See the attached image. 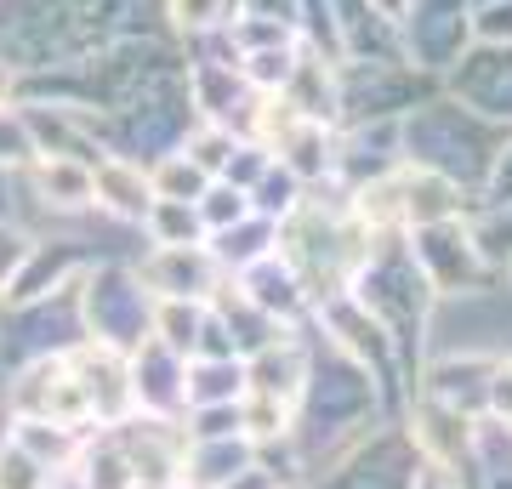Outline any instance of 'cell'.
<instances>
[{"mask_svg":"<svg viewBox=\"0 0 512 489\" xmlns=\"http://www.w3.org/2000/svg\"><path fill=\"white\" fill-rule=\"evenodd\" d=\"M211 313H217V325L228 330V342H234L239 359H251L256 347H268L279 330H285V325H274L262 308H251V302H245V290H239L234 279H222V285H217V296H211Z\"/></svg>","mask_w":512,"mask_h":489,"instance_id":"obj_32","label":"cell"},{"mask_svg":"<svg viewBox=\"0 0 512 489\" xmlns=\"http://www.w3.org/2000/svg\"><path fill=\"white\" fill-rule=\"evenodd\" d=\"M467 228H473L478 251L490 256V268H495V273L507 268V256H512V205H495V211H473V217H467Z\"/></svg>","mask_w":512,"mask_h":489,"instance_id":"obj_45","label":"cell"},{"mask_svg":"<svg viewBox=\"0 0 512 489\" xmlns=\"http://www.w3.org/2000/svg\"><path fill=\"white\" fill-rule=\"evenodd\" d=\"M131 489H171V484H131Z\"/></svg>","mask_w":512,"mask_h":489,"instance_id":"obj_59","label":"cell"},{"mask_svg":"<svg viewBox=\"0 0 512 489\" xmlns=\"http://www.w3.org/2000/svg\"><path fill=\"white\" fill-rule=\"evenodd\" d=\"M137 234H143L148 245H200L205 228H200V217H194V205H183V200H154Z\"/></svg>","mask_w":512,"mask_h":489,"instance_id":"obj_39","label":"cell"},{"mask_svg":"<svg viewBox=\"0 0 512 489\" xmlns=\"http://www.w3.org/2000/svg\"><path fill=\"white\" fill-rule=\"evenodd\" d=\"M274 160L285 165L302 188L336 182V126H325V120H296V126L274 143Z\"/></svg>","mask_w":512,"mask_h":489,"instance_id":"obj_27","label":"cell"},{"mask_svg":"<svg viewBox=\"0 0 512 489\" xmlns=\"http://www.w3.org/2000/svg\"><path fill=\"white\" fill-rule=\"evenodd\" d=\"M308 330L325 347L348 353L359 370H370V381L382 387V399H387V416H399V404L410 399L404 359H399V347H393V336H387V330L376 325L359 302H353L348 290H330V296H319V302H313V313H308Z\"/></svg>","mask_w":512,"mask_h":489,"instance_id":"obj_5","label":"cell"},{"mask_svg":"<svg viewBox=\"0 0 512 489\" xmlns=\"http://www.w3.org/2000/svg\"><path fill=\"white\" fill-rule=\"evenodd\" d=\"M444 97H456L461 109H473L478 120L512 131V46H467L461 63L439 80Z\"/></svg>","mask_w":512,"mask_h":489,"instance_id":"obj_15","label":"cell"},{"mask_svg":"<svg viewBox=\"0 0 512 489\" xmlns=\"http://www.w3.org/2000/svg\"><path fill=\"white\" fill-rule=\"evenodd\" d=\"M80 330L86 342H103L114 353H131V347L148 336V319H154V296L137 279L131 262H114V256H97L92 268L80 273Z\"/></svg>","mask_w":512,"mask_h":489,"instance_id":"obj_6","label":"cell"},{"mask_svg":"<svg viewBox=\"0 0 512 489\" xmlns=\"http://www.w3.org/2000/svg\"><path fill=\"white\" fill-rule=\"evenodd\" d=\"M205 245H211V256H217V268L234 279V273H245L251 262H262V256L279 251V222L268 217H239L234 228H217V234H205Z\"/></svg>","mask_w":512,"mask_h":489,"instance_id":"obj_31","label":"cell"},{"mask_svg":"<svg viewBox=\"0 0 512 489\" xmlns=\"http://www.w3.org/2000/svg\"><path fill=\"white\" fill-rule=\"evenodd\" d=\"M0 410L6 416H35V421H69V427H86V404H80V387L69 376V359H29L18 370H6L0 381Z\"/></svg>","mask_w":512,"mask_h":489,"instance_id":"obj_13","label":"cell"},{"mask_svg":"<svg viewBox=\"0 0 512 489\" xmlns=\"http://www.w3.org/2000/svg\"><path fill=\"white\" fill-rule=\"evenodd\" d=\"M416 489H467V478H461V472H444V467H421Z\"/></svg>","mask_w":512,"mask_h":489,"instance_id":"obj_53","label":"cell"},{"mask_svg":"<svg viewBox=\"0 0 512 489\" xmlns=\"http://www.w3.org/2000/svg\"><path fill=\"white\" fill-rule=\"evenodd\" d=\"M194 217H200L205 234H217V228H234L239 217H251V194H245V188H234V182L211 177V182H205V194L194 200Z\"/></svg>","mask_w":512,"mask_h":489,"instance_id":"obj_43","label":"cell"},{"mask_svg":"<svg viewBox=\"0 0 512 489\" xmlns=\"http://www.w3.org/2000/svg\"><path fill=\"white\" fill-rule=\"evenodd\" d=\"M291 484H296L291 472L268 467V461H262V455H256L251 467H245V472H234V478H228V484H222V489H291Z\"/></svg>","mask_w":512,"mask_h":489,"instance_id":"obj_52","label":"cell"},{"mask_svg":"<svg viewBox=\"0 0 512 489\" xmlns=\"http://www.w3.org/2000/svg\"><path fill=\"white\" fill-rule=\"evenodd\" d=\"M256 461V444L245 433L228 438H188L183 450V489H222L234 472H245Z\"/></svg>","mask_w":512,"mask_h":489,"instance_id":"obj_28","label":"cell"},{"mask_svg":"<svg viewBox=\"0 0 512 489\" xmlns=\"http://www.w3.org/2000/svg\"><path fill=\"white\" fill-rule=\"evenodd\" d=\"M302 194H308V188H302V182L274 160L262 177L251 182V211H256V217H268V222H285L296 205H302Z\"/></svg>","mask_w":512,"mask_h":489,"instance_id":"obj_40","label":"cell"},{"mask_svg":"<svg viewBox=\"0 0 512 489\" xmlns=\"http://www.w3.org/2000/svg\"><path fill=\"white\" fill-rule=\"evenodd\" d=\"M376 421H387V399L370 381V370H359L348 353H336L313 336V364L308 381H302V399H296V433H291L302 472L330 461L336 450H348Z\"/></svg>","mask_w":512,"mask_h":489,"instance_id":"obj_1","label":"cell"},{"mask_svg":"<svg viewBox=\"0 0 512 489\" xmlns=\"http://www.w3.org/2000/svg\"><path fill=\"white\" fill-rule=\"evenodd\" d=\"M416 472V444H410L399 416H387L365 427L348 450H336L330 461L302 472V489H416Z\"/></svg>","mask_w":512,"mask_h":489,"instance_id":"obj_7","label":"cell"},{"mask_svg":"<svg viewBox=\"0 0 512 489\" xmlns=\"http://www.w3.org/2000/svg\"><path fill=\"white\" fill-rule=\"evenodd\" d=\"M296 57H302V40H296V46H268V52H245L239 57V74H245V86L251 91L274 97V91H285Z\"/></svg>","mask_w":512,"mask_h":489,"instance_id":"obj_42","label":"cell"},{"mask_svg":"<svg viewBox=\"0 0 512 489\" xmlns=\"http://www.w3.org/2000/svg\"><path fill=\"white\" fill-rule=\"evenodd\" d=\"M74 342H86L80 330V296L52 290L40 302H18V308H0V370H18L29 359H57Z\"/></svg>","mask_w":512,"mask_h":489,"instance_id":"obj_10","label":"cell"},{"mask_svg":"<svg viewBox=\"0 0 512 489\" xmlns=\"http://www.w3.org/2000/svg\"><path fill=\"white\" fill-rule=\"evenodd\" d=\"M23 205L35 211L40 222H80L97 217L92 200V160H69V154H40L29 171H23ZM35 234V228H29Z\"/></svg>","mask_w":512,"mask_h":489,"instance_id":"obj_17","label":"cell"},{"mask_svg":"<svg viewBox=\"0 0 512 489\" xmlns=\"http://www.w3.org/2000/svg\"><path fill=\"white\" fill-rule=\"evenodd\" d=\"M399 200H404V234L473 217V194L461 182L439 177V171H421V165H399Z\"/></svg>","mask_w":512,"mask_h":489,"instance_id":"obj_25","label":"cell"},{"mask_svg":"<svg viewBox=\"0 0 512 489\" xmlns=\"http://www.w3.org/2000/svg\"><path fill=\"white\" fill-rule=\"evenodd\" d=\"M342 290H348L387 336H393V347H399V359H404V376H410V387H416V370H421V359H427V330H433L439 296L427 290V279H421L404 234L370 239L365 262L348 273Z\"/></svg>","mask_w":512,"mask_h":489,"instance_id":"obj_2","label":"cell"},{"mask_svg":"<svg viewBox=\"0 0 512 489\" xmlns=\"http://www.w3.org/2000/svg\"><path fill=\"white\" fill-rule=\"evenodd\" d=\"M433 91H439V80L410 69L404 57L336 63V126H393Z\"/></svg>","mask_w":512,"mask_h":489,"instance_id":"obj_8","label":"cell"},{"mask_svg":"<svg viewBox=\"0 0 512 489\" xmlns=\"http://www.w3.org/2000/svg\"><path fill=\"white\" fill-rule=\"evenodd\" d=\"M126 370H131V410H143V416H183V370H188L183 353H171L165 342L143 336L126 353Z\"/></svg>","mask_w":512,"mask_h":489,"instance_id":"obj_22","label":"cell"},{"mask_svg":"<svg viewBox=\"0 0 512 489\" xmlns=\"http://www.w3.org/2000/svg\"><path fill=\"white\" fill-rule=\"evenodd\" d=\"M370 6H376V12H382V18L393 23V29H399V18L410 12V0H370Z\"/></svg>","mask_w":512,"mask_h":489,"instance_id":"obj_54","label":"cell"},{"mask_svg":"<svg viewBox=\"0 0 512 489\" xmlns=\"http://www.w3.org/2000/svg\"><path fill=\"white\" fill-rule=\"evenodd\" d=\"M205 171L194 160H188L183 148H171V154H160V160H148V188H154V200H183L194 205L205 194Z\"/></svg>","mask_w":512,"mask_h":489,"instance_id":"obj_37","label":"cell"},{"mask_svg":"<svg viewBox=\"0 0 512 489\" xmlns=\"http://www.w3.org/2000/svg\"><path fill=\"white\" fill-rule=\"evenodd\" d=\"M57 472H46V467H35L29 455L6 438V450H0V489H46Z\"/></svg>","mask_w":512,"mask_h":489,"instance_id":"obj_48","label":"cell"},{"mask_svg":"<svg viewBox=\"0 0 512 489\" xmlns=\"http://www.w3.org/2000/svg\"><path fill=\"white\" fill-rule=\"evenodd\" d=\"M313 364V330L308 325H285L268 347H256L245 359V393H268V399L296 404L302 399V381Z\"/></svg>","mask_w":512,"mask_h":489,"instance_id":"obj_21","label":"cell"},{"mask_svg":"<svg viewBox=\"0 0 512 489\" xmlns=\"http://www.w3.org/2000/svg\"><path fill=\"white\" fill-rule=\"evenodd\" d=\"M131 268H137V279L148 285L154 302H211L217 285L228 279L205 239L200 245H148Z\"/></svg>","mask_w":512,"mask_h":489,"instance_id":"obj_16","label":"cell"},{"mask_svg":"<svg viewBox=\"0 0 512 489\" xmlns=\"http://www.w3.org/2000/svg\"><path fill=\"white\" fill-rule=\"evenodd\" d=\"M399 421L410 444H416L421 467H444V472H461L467 478V450H473V416H461L450 404L427 399V393H410L399 404Z\"/></svg>","mask_w":512,"mask_h":489,"instance_id":"obj_19","label":"cell"},{"mask_svg":"<svg viewBox=\"0 0 512 489\" xmlns=\"http://www.w3.org/2000/svg\"><path fill=\"white\" fill-rule=\"evenodd\" d=\"M63 359H69V376H74V387H80V404H86L92 433L131 416V370H126V353H114V347H103V342H74Z\"/></svg>","mask_w":512,"mask_h":489,"instance_id":"obj_18","label":"cell"},{"mask_svg":"<svg viewBox=\"0 0 512 489\" xmlns=\"http://www.w3.org/2000/svg\"><path fill=\"white\" fill-rule=\"evenodd\" d=\"M268 165H274V154H268V148H262V143H245V137H239V148L228 154V165H222V182H234V188H245V194H251V182L262 177Z\"/></svg>","mask_w":512,"mask_h":489,"instance_id":"obj_49","label":"cell"},{"mask_svg":"<svg viewBox=\"0 0 512 489\" xmlns=\"http://www.w3.org/2000/svg\"><path fill=\"white\" fill-rule=\"evenodd\" d=\"M291 489H302V484H291Z\"/></svg>","mask_w":512,"mask_h":489,"instance_id":"obj_60","label":"cell"},{"mask_svg":"<svg viewBox=\"0 0 512 489\" xmlns=\"http://www.w3.org/2000/svg\"><path fill=\"white\" fill-rule=\"evenodd\" d=\"M160 18H165V35L188 46L200 35H222L239 18V0H160Z\"/></svg>","mask_w":512,"mask_h":489,"instance_id":"obj_35","label":"cell"},{"mask_svg":"<svg viewBox=\"0 0 512 489\" xmlns=\"http://www.w3.org/2000/svg\"><path fill=\"white\" fill-rule=\"evenodd\" d=\"M495 205H512V131L501 137V143H495L490 171H484V182H478L473 211H495Z\"/></svg>","mask_w":512,"mask_h":489,"instance_id":"obj_46","label":"cell"},{"mask_svg":"<svg viewBox=\"0 0 512 489\" xmlns=\"http://www.w3.org/2000/svg\"><path fill=\"white\" fill-rule=\"evenodd\" d=\"M501 279H507V285H512V256H507V268H501Z\"/></svg>","mask_w":512,"mask_h":489,"instance_id":"obj_58","label":"cell"},{"mask_svg":"<svg viewBox=\"0 0 512 489\" xmlns=\"http://www.w3.org/2000/svg\"><path fill=\"white\" fill-rule=\"evenodd\" d=\"M103 433L120 444V455H126V467L137 484L183 489V450H188L183 416H143V410H131L126 421H114Z\"/></svg>","mask_w":512,"mask_h":489,"instance_id":"obj_14","label":"cell"},{"mask_svg":"<svg viewBox=\"0 0 512 489\" xmlns=\"http://www.w3.org/2000/svg\"><path fill=\"white\" fill-rule=\"evenodd\" d=\"M188 154V160L200 165L205 177H222V165H228V154H234L239 148V137L228 126H211V120H194V126H188V137L183 143H177Z\"/></svg>","mask_w":512,"mask_h":489,"instance_id":"obj_44","label":"cell"},{"mask_svg":"<svg viewBox=\"0 0 512 489\" xmlns=\"http://www.w3.org/2000/svg\"><path fill=\"white\" fill-rule=\"evenodd\" d=\"M484 416H501V421H512V353H495L490 393H484Z\"/></svg>","mask_w":512,"mask_h":489,"instance_id":"obj_51","label":"cell"},{"mask_svg":"<svg viewBox=\"0 0 512 489\" xmlns=\"http://www.w3.org/2000/svg\"><path fill=\"white\" fill-rule=\"evenodd\" d=\"M86 120H92V137H97L103 154H120V160H137V165L171 154V148L188 137V126H194V103H188L183 63L148 74L120 109L86 114Z\"/></svg>","mask_w":512,"mask_h":489,"instance_id":"obj_4","label":"cell"},{"mask_svg":"<svg viewBox=\"0 0 512 489\" xmlns=\"http://www.w3.org/2000/svg\"><path fill=\"white\" fill-rule=\"evenodd\" d=\"M279 97H285L302 120H325V126H336V57L302 46V57H296V69H291V80H285Z\"/></svg>","mask_w":512,"mask_h":489,"instance_id":"obj_30","label":"cell"},{"mask_svg":"<svg viewBox=\"0 0 512 489\" xmlns=\"http://www.w3.org/2000/svg\"><path fill=\"white\" fill-rule=\"evenodd\" d=\"M404 245H410L421 279H427V290H433L439 302H478V296H490V290L501 285V273L490 268V256L478 251L467 217L433 222V228H410Z\"/></svg>","mask_w":512,"mask_h":489,"instance_id":"obj_9","label":"cell"},{"mask_svg":"<svg viewBox=\"0 0 512 489\" xmlns=\"http://www.w3.org/2000/svg\"><path fill=\"white\" fill-rule=\"evenodd\" d=\"M69 478L80 489H131V484H137V478H131V467H126V455H120V444H114L103 427H97V433H86V444H80V455H74Z\"/></svg>","mask_w":512,"mask_h":489,"instance_id":"obj_34","label":"cell"},{"mask_svg":"<svg viewBox=\"0 0 512 489\" xmlns=\"http://www.w3.org/2000/svg\"><path fill=\"white\" fill-rule=\"evenodd\" d=\"M6 438H12L35 467L69 472L74 455H80V444H86V427H69V421H35V416H6Z\"/></svg>","mask_w":512,"mask_h":489,"instance_id":"obj_29","label":"cell"},{"mask_svg":"<svg viewBox=\"0 0 512 489\" xmlns=\"http://www.w3.org/2000/svg\"><path fill=\"white\" fill-rule=\"evenodd\" d=\"M0 103H18V69L0 63Z\"/></svg>","mask_w":512,"mask_h":489,"instance_id":"obj_55","label":"cell"},{"mask_svg":"<svg viewBox=\"0 0 512 489\" xmlns=\"http://www.w3.org/2000/svg\"><path fill=\"white\" fill-rule=\"evenodd\" d=\"M35 160H40V148H35V131H29L23 103H0V171L23 177Z\"/></svg>","mask_w":512,"mask_h":489,"instance_id":"obj_41","label":"cell"},{"mask_svg":"<svg viewBox=\"0 0 512 489\" xmlns=\"http://www.w3.org/2000/svg\"><path fill=\"white\" fill-rule=\"evenodd\" d=\"M234 285L245 290V302L262 308L274 325H308L313 296H308V285H302V273H296L279 251L262 256V262H251L245 273H234Z\"/></svg>","mask_w":512,"mask_h":489,"instance_id":"obj_23","label":"cell"},{"mask_svg":"<svg viewBox=\"0 0 512 489\" xmlns=\"http://www.w3.org/2000/svg\"><path fill=\"white\" fill-rule=\"evenodd\" d=\"M92 262H97V251L80 234H29L18 268H12V279L0 290V308L40 302V296H52V290L80 285V273L92 268Z\"/></svg>","mask_w":512,"mask_h":489,"instance_id":"obj_12","label":"cell"},{"mask_svg":"<svg viewBox=\"0 0 512 489\" xmlns=\"http://www.w3.org/2000/svg\"><path fill=\"white\" fill-rule=\"evenodd\" d=\"M490 370H495V353H484V347L427 353V359H421V370H416V387H410V393H427V399L450 404V410H461V416H484Z\"/></svg>","mask_w":512,"mask_h":489,"instance_id":"obj_20","label":"cell"},{"mask_svg":"<svg viewBox=\"0 0 512 489\" xmlns=\"http://www.w3.org/2000/svg\"><path fill=\"white\" fill-rule=\"evenodd\" d=\"M478 46H512V0H473Z\"/></svg>","mask_w":512,"mask_h":489,"instance_id":"obj_47","label":"cell"},{"mask_svg":"<svg viewBox=\"0 0 512 489\" xmlns=\"http://www.w3.org/2000/svg\"><path fill=\"white\" fill-rule=\"evenodd\" d=\"M92 200H97V217L120 222V228H143L148 205H154L148 165L120 160V154H103V160L92 165Z\"/></svg>","mask_w":512,"mask_h":489,"instance_id":"obj_24","label":"cell"},{"mask_svg":"<svg viewBox=\"0 0 512 489\" xmlns=\"http://www.w3.org/2000/svg\"><path fill=\"white\" fill-rule=\"evenodd\" d=\"M0 450H6V410H0Z\"/></svg>","mask_w":512,"mask_h":489,"instance_id":"obj_57","label":"cell"},{"mask_svg":"<svg viewBox=\"0 0 512 489\" xmlns=\"http://www.w3.org/2000/svg\"><path fill=\"white\" fill-rule=\"evenodd\" d=\"M200 325H205V302H154L148 336L188 359V353H194V342H200Z\"/></svg>","mask_w":512,"mask_h":489,"instance_id":"obj_38","label":"cell"},{"mask_svg":"<svg viewBox=\"0 0 512 489\" xmlns=\"http://www.w3.org/2000/svg\"><path fill=\"white\" fill-rule=\"evenodd\" d=\"M239 433L251 438L256 450L291 444V433H296V404L268 399V393H245V399H239Z\"/></svg>","mask_w":512,"mask_h":489,"instance_id":"obj_36","label":"cell"},{"mask_svg":"<svg viewBox=\"0 0 512 489\" xmlns=\"http://www.w3.org/2000/svg\"><path fill=\"white\" fill-rule=\"evenodd\" d=\"M245 399V359H188L183 370V410H211V404Z\"/></svg>","mask_w":512,"mask_h":489,"instance_id":"obj_33","label":"cell"},{"mask_svg":"<svg viewBox=\"0 0 512 489\" xmlns=\"http://www.w3.org/2000/svg\"><path fill=\"white\" fill-rule=\"evenodd\" d=\"M467 46H473V0H410V12L399 18V57L433 80L456 69Z\"/></svg>","mask_w":512,"mask_h":489,"instance_id":"obj_11","label":"cell"},{"mask_svg":"<svg viewBox=\"0 0 512 489\" xmlns=\"http://www.w3.org/2000/svg\"><path fill=\"white\" fill-rule=\"evenodd\" d=\"M507 131L478 120L473 109H461L456 97L433 91L427 103L399 120V165H421V171H439V177L461 182L478 200V182L490 171V154Z\"/></svg>","mask_w":512,"mask_h":489,"instance_id":"obj_3","label":"cell"},{"mask_svg":"<svg viewBox=\"0 0 512 489\" xmlns=\"http://www.w3.org/2000/svg\"><path fill=\"white\" fill-rule=\"evenodd\" d=\"M46 489H80V484H74L69 472H57V478H52V484H46Z\"/></svg>","mask_w":512,"mask_h":489,"instance_id":"obj_56","label":"cell"},{"mask_svg":"<svg viewBox=\"0 0 512 489\" xmlns=\"http://www.w3.org/2000/svg\"><path fill=\"white\" fill-rule=\"evenodd\" d=\"M188 438H228L239 433V404H211V410H183Z\"/></svg>","mask_w":512,"mask_h":489,"instance_id":"obj_50","label":"cell"},{"mask_svg":"<svg viewBox=\"0 0 512 489\" xmlns=\"http://www.w3.org/2000/svg\"><path fill=\"white\" fill-rule=\"evenodd\" d=\"M399 165V120L393 126H336V188L376 182Z\"/></svg>","mask_w":512,"mask_h":489,"instance_id":"obj_26","label":"cell"}]
</instances>
